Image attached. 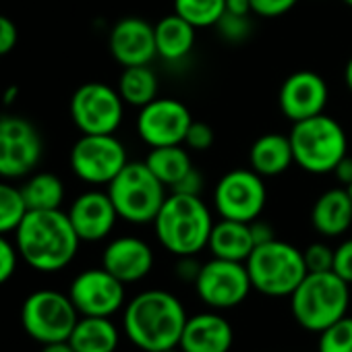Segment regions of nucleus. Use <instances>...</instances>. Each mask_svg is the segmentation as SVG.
Returning <instances> with one entry per match:
<instances>
[{
  "label": "nucleus",
  "mask_w": 352,
  "mask_h": 352,
  "mask_svg": "<svg viewBox=\"0 0 352 352\" xmlns=\"http://www.w3.org/2000/svg\"><path fill=\"white\" fill-rule=\"evenodd\" d=\"M189 315L179 296L151 288L135 294L122 311V327L133 346L143 352H162L179 346Z\"/></svg>",
  "instance_id": "f257e3e1"
},
{
  "label": "nucleus",
  "mask_w": 352,
  "mask_h": 352,
  "mask_svg": "<svg viewBox=\"0 0 352 352\" xmlns=\"http://www.w3.org/2000/svg\"><path fill=\"white\" fill-rule=\"evenodd\" d=\"M81 239L63 210H30L15 230L19 257L36 272L65 270L79 251Z\"/></svg>",
  "instance_id": "f03ea898"
},
{
  "label": "nucleus",
  "mask_w": 352,
  "mask_h": 352,
  "mask_svg": "<svg viewBox=\"0 0 352 352\" xmlns=\"http://www.w3.org/2000/svg\"><path fill=\"white\" fill-rule=\"evenodd\" d=\"M212 228L214 220L206 201L183 193H170L153 220L160 245L176 257L201 253L208 247Z\"/></svg>",
  "instance_id": "7ed1b4c3"
},
{
  "label": "nucleus",
  "mask_w": 352,
  "mask_h": 352,
  "mask_svg": "<svg viewBox=\"0 0 352 352\" xmlns=\"http://www.w3.org/2000/svg\"><path fill=\"white\" fill-rule=\"evenodd\" d=\"M294 321L313 333L342 319L350 307V284L331 272H309L288 296Z\"/></svg>",
  "instance_id": "20e7f679"
},
{
  "label": "nucleus",
  "mask_w": 352,
  "mask_h": 352,
  "mask_svg": "<svg viewBox=\"0 0 352 352\" xmlns=\"http://www.w3.org/2000/svg\"><path fill=\"white\" fill-rule=\"evenodd\" d=\"M288 137L292 143L294 164L309 174H331L348 151L346 131L327 114L292 122Z\"/></svg>",
  "instance_id": "39448f33"
},
{
  "label": "nucleus",
  "mask_w": 352,
  "mask_h": 352,
  "mask_svg": "<svg viewBox=\"0 0 352 352\" xmlns=\"http://www.w3.org/2000/svg\"><path fill=\"white\" fill-rule=\"evenodd\" d=\"M245 265L253 290L270 298L290 296L309 274L302 251L278 239L257 245Z\"/></svg>",
  "instance_id": "423d86ee"
},
{
  "label": "nucleus",
  "mask_w": 352,
  "mask_h": 352,
  "mask_svg": "<svg viewBox=\"0 0 352 352\" xmlns=\"http://www.w3.org/2000/svg\"><path fill=\"white\" fill-rule=\"evenodd\" d=\"M108 195L118 218L131 224H153L166 201V185L149 170L145 162H126L108 185Z\"/></svg>",
  "instance_id": "0eeeda50"
},
{
  "label": "nucleus",
  "mask_w": 352,
  "mask_h": 352,
  "mask_svg": "<svg viewBox=\"0 0 352 352\" xmlns=\"http://www.w3.org/2000/svg\"><path fill=\"white\" fill-rule=\"evenodd\" d=\"M79 317L69 292L63 294L52 288L32 292L21 305V327L42 346L69 340Z\"/></svg>",
  "instance_id": "6e6552de"
},
{
  "label": "nucleus",
  "mask_w": 352,
  "mask_h": 352,
  "mask_svg": "<svg viewBox=\"0 0 352 352\" xmlns=\"http://www.w3.org/2000/svg\"><path fill=\"white\" fill-rule=\"evenodd\" d=\"M69 110L75 126L83 135H114L122 122L124 102L118 89L91 81L77 87Z\"/></svg>",
  "instance_id": "1a4fd4ad"
},
{
  "label": "nucleus",
  "mask_w": 352,
  "mask_h": 352,
  "mask_svg": "<svg viewBox=\"0 0 352 352\" xmlns=\"http://www.w3.org/2000/svg\"><path fill=\"white\" fill-rule=\"evenodd\" d=\"M44 141L36 124L17 114L0 116V176L23 179L40 164Z\"/></svg>",
  "instance_id": "9d476101"
},
{
  "label": "nucleus",
  "mask_w": 352,
  "mask_h": 352,
  "mask_svg": "<svg viewBox=\"0 0 352 352\" xmlns=\"http://www.w3.org/2000/svg\"><path fill=\"white\" fill-rule=\"evenodd\" d=\"M77 179L89 185H110L126 166V149L114 135H81L69 155Z\"/></svg>",
  "instance_id": "9b49d317"
},
{
  "label": "nucleus",
  "mask_w": 352,
  "mask_h": 352,
  "mask_svg": "<svg viewBox=\"0 0 352 352\" xmlns=\"http://www.w3.org/2000/svg\"><path fill=\"white\" fill-rule=\"evenodd\" d=\"M267 201L263 176L253 168H236L226 172L214 191V206L220 218L236 222H253L261 216Z\"/></svg>",
  "instance_id": "f8f14e48"
},
{
  "label": "nucleus",
  "mask_w": 352,
  "mask_h": 352,
  "mask_svg": "<svg viewBox=\"0 0 352 352\" xmlns=\"http://www.w3.org/2000/svg\"><path fill=\"white\" fill-rule=\"evenodd\" d=\"M193 286L197 296L216 311L239 307L253 290L247 265L243 261H228L218 257L201 265Z\"/></svg>",
  "instance_id": "ddd939ff"
},
{
  "label": "nucleus",
  "mask_w": 352,
  "mask_h": 352,
  "mask_svg": "<svg viewBox=\"0 0 352 352\" xmlns=\"http://www.w3.org/2000/svg\"><path fill=\"white\" fill-rule=\"evenodd\" d=\"M124 286L118 278H114L104 267L83 270L75 276L69 286V296L85 317H112L120 309H124Z\"/></svg>",
  "instance_id": "4468645a"
},
{
  "label": "nucleus",
  "mask_w": 352,
  "mask_h": 352,
  "mask_svg": "<svg viewBox=\"0 0 352 352\" xmlns=\"http://www.w3.org/2000/svg\"><path fill=\"white\" fill-rule=\"evenodd\" d=\"M191 122V110L181 100L155 98L147 106L139 108L137 133L149 147L185 145Z\"/></svg>",
  "instance_id": "2eb2a0df"
},
{
  "label": "nucleus",
  "mask_w": 352,
  "mask_h": 352,
  "mask_svg": "<svg viewBox=\"0 0 352 352\" xmlns=\"http://www.w3.org/2000/svg\"><path fill=\"white\" fill-rule=\"evenodd\" d=\"M327 83L315 71H296L288 75L280 87L278 104L290 122L323 114L327 106Z\"/></svg>",
  "instance_id": "dca6fc26"
},
{
  "label": "nucleus",
  "mask_w": 352,
  "mask_h": 352,
  "mask_svg": "<svg viewBox=\"0 0 352 352\" xmlns=\"http://www.w3.org/2000/svg\"><path fill=\"white\" fill-rule=\"evenodd\" d=\"M110 54L122 67L149 65L155 56V30L141 17H124L110 32Z\"/></svg>",
  "instance_id": "f3484780"
},
{
  "label": "nucleus",
  "mask_w": 352,
  "mask_h": 352,
  "mask_svg": "<svg viewBox=\"0 0 352 352\" xmlns=\"http://www.w3.org/2000/svg\"><path fill=\"white\" fill-rule=\"evenodd\" d=\"M69 220L79 234L81 243L104 241L118 220V212L108 195V191H87L81 193L69 208Z\"/></svg>",
  "instance_id": "a211bd4d"
},
{
  "label": "nucleus",
  "mask_w": 352,
  "mask_h": 352,
  "mask_svg": "<svg viewBox=\"0 0 352 352\" xmlns=\"http://www.w3.org/2000/svg\"><path fill=\"white\" fill-rule=\"evenodd\" d=\"M102 267L122 284H135L151 272L153 251L143 239L118 236L106 245L102 253Z\"/></svg>",
  "instance_id": "6ab92c4d"
},
{
  "label": "nucleus",
  "mask_w": 352,
  "mask_h": 352,
  "mask_svg": "<svg viewBox=\"0 0 352 352\" xmlns=\"http://www.w3.org/2000/svg\"><path fill=\"white\" fill-rule=\"evenodd\" d=\"M232 344L234 329L230 321L218 311L191 315L179 342L183 352H230Z\"/></svg>",
  "instance_id": "aec40b11"
},
{
  "label": "nucleus",
  "mask_w": 352,
  "mask_h": 352,
  "mask_svg": "<svg viewBox=\"0 0 352 352\" xmlns=\"http://www.w3.org/2000/svg\"><path fill=\"white\" fill-rule=\"evenodd\" d=\"M311 224L325 239L346 234L352 226V199L348 189L336 187L321 193L313 204Z\"/></svg>",
  "instance_id": "412c9836"
},
{
  "label": "nucleus",
  "mask_w": 352,
  "mask_h": 352,
  "mask_svg": "<svg viewBox=\"0 0 352 352\" xmlns=\"http://www.w3.org/2000/svg\"><path fill=\"white\" fill-rule=\"evenodd\" d=\"M249 162L251 168L263 179L284 174L294 164L290 137L282 133H265L257 137L249 149Z\"/></svg>",
  "instance_id": "4be33fe9"
},
{
  "label": "nucleus",
  "mask_w": 352,
  "mask_h": 352,
  "mask_svg": "<svg viewBox=\"0 0 352 352\" xmlns=\"http://www.w3.org/2000/svg\"><path fill=\"white\" fill-rule=\"evenodd\" d=\"M208 249L218 259L245 263L255 249V241H253L249 222H236V220L222 218L212 228Z\"/></svg>",
  "instance_id": "5701e85b"
},
{
  "label": "nucleus",
  "mask_w": 352,
  "mask_h": 352,
  "mask_svg": "<svg viewBox=\"0 0 352 352\" xmlns=\"http://www.w3.org/2000/svg\"><path fill=\"white\" fill-rule=\"evenodd\" d=\"M155 50L166 63L187 58L195 46V28L176 13L162 17L155 25Z\"/></svg>",
  "instance_id": "b1692460"
},
{
  "label": "nucleus",
  "mask_w": 352,
  "mask_h": 352,
  "mask_svg": "<svg viewBox=\"0 0 352 352\" xmlns=\"http://www.w3.org/2000/svg\"><path fill=\"white\" fill-rule=\"evenodd\" d=\"M118 342L120 333L110 317L81 315L69 336V344L75 352H116Z\"/></svg>",
  "instance_id": "393cba45"
},
{
  "label": "nucleus",
  "mask_w": 352,
  "mask_h": 352,
  "mask_svg": "<svg viewBox=\"0 0 352 352\" xmlns=\"http://www.w3.org/2000/svg\"><path fill=\"white\" fill-rule=\"evenodd\" d=\"M145 164L166 185V189H170L174 183H179L183 176L193 168L191 155L183 145L151 147V151L145 157Z\"/></svg>",
  "instance_id": "a878e982"
},
{
  "label": "nucleus",
  "mask_w": 352,
  "mask_h": 352,
  "mask_svg": "<svg viewBox=\"0 0 352 352\" xmlns=\"http://www.w3.org/2000/svg\"><path fill=\"white\" fill-rule=\"evenodd\" d=\"M118 94L124 104L143 108L157 98V77L149 65L124 67L118 79Z\"/></svg>",
  "instance_id": "bb28decb"
},
{
  "label": "nucleus",
  "mask_w": 352,
  "mask_h": 352,
  "mask_svg": "<svg viewBox=\"0 0 352 352\" xmlns=\"http://www.w3.org/2000/svg\"><path fill=\"white\" fill-rule=\"evenodd\" d=\"M28 210H60L65 199V185L52 172H38L21 187Z\"/></svg>",
  "instance_id": "cd10ccee"
},
{
  "label": "nucleus",
  "mask_w": 352,
  "mask_h": 352,
  "mask_svg": "<svg viewBox=\"0 0 352 352\" xmlns=\"http://www.w3.org/2000/svg\"><path fill=\"white\" fill-rule=\"evenodd\" d=\"M174 13L195 30L216 28L226 13V0H174Z\"/></svg>",
  "instance_id": "c85d7f7f"
},
{
  "label": "nucleus",
  "mask_w": 352,
  "mask_h": 352,
  "mask_svg": "<svg viewBox=\"0 0 352 352\" xmlns=\"http://www.w3.org/2000/svg\"><path fill=\"white\" fill-rule=\"evenodd\" d=\"M28 212L21 187L0 183V234L15 232Z\"/></svg>",
  "instance_id": "c756f323"
},
{
  "label": "nucleus",
  "mask_w": 352,
  "mask_h": 352,
  "mask_svg": "<svg viewBox=\"0 0 352 352\" xmlns=\"http://www.w3.org/2000/svg\"><path fill=\"white\" fill-rule=\"evenodd\" d=\"M317 352H352V317L344 315L319 333Z\"/></svg>",
  "instance_id": "7c9ffc66"
},
{
  "label": "nucleus",
  "mask_w": 352,
  "mask_h": 352,
  "mask_svg": "<svg viewBox=\"0 0 352 352\" xmlns=\"http://www.w3.org/2000/svg\"><path fill=\"white\" fill-rule=\"evenodd\" d=\"M220 38L230 44H241L247 42L253 34V19L251 15H234V13H224L222 19L216 25Z\"/></svg>",
  "instance_id": "2f4dec72"
},
{
  "label": "nucleus",
  "mask_w": 352,
  "mask_h": 352,
  "mask_svg": "<svg viewBox=\"0 0 352 352\" xmlns=\"http://www.w3.org/2000/svg\"><path fill=\"white\" fill-rule=\"evenodd\" d=\"M305 265L309 272H331L333 270V249L325 243H313L302 251Z\"/></svg>",
  "instance_id": "473e14b6"
},
{
  "label": "nucleus",
  "mask_w": 352,
  "mask_h": 352,
  "mask_svg": "<svg viewBox=\"0 0 352 352\" xmlns=\"http://www.w3.org/2000/svg\"><path fill=\"white\" fill-rule=\"evenodd\" d=\"M17 263H19L17 247L11 241H7L5 234H0V286L7 284L15 276Z\"/></svg>",
  "instance_id": "72a5a7b5"
},
{
  "label": "nucleus",
  "mask_w": 352,
  "mask_h": 352,
  "mask_svg": "<svg viewBox=\"0 0 352 352\" xmlns=\"http://www.w3.org/2000/svg\"><path fill=\"white\" fill-rule=\"evenodd\" d=\"M185 145L193 151H206L214 145V129L208 124V122H199V120H193L189 131H187V137H185Z\"/></svg>",
  "instance_id": "f704fd0d"
},
{
  "label": "nucleus",
  "mask_w": 352,
  "mask_h": 352,
  "mask_svg": "<svg viewBox=\"0 0 352 352\" xmlns=\"http://www.w3.org/2000/svg\"><path fill=\"white\" fill-rule=\"evenodd\" d=\"M296 3L298 0H251V9H253V15L272 19V17L286 15L290 9L296 7Z\"/></svg>",
  "instance_id": "c9c22d12"
},
{
  "label": "nucleus",
  "mask_w": 352,
  "mask_h": 352,
  "mask_svg": "<svg viewBox=\"0 0 352 352\" xmlns=\"http://www.w3.org/2000/svg\"><path fill=\"white\" fill-rule=\"evenodd\" d=\"M333 272L348 284H352V239L340 243L333 249Z\"/></svg>",
  "instance_id": "e433bc0d"
},
{
  "label": "nucleus",
  "mask_w": 352,
  "mask_h": 352,
  "mask_svg": "<svg viewBox=\"0 0 352 352\" xmlns=\"http://www.w3.org/2000/svg\"><path fill=\"white\" fill-rule=\"evenodd\" d=\"M172 193H183V195H197L201 197V191H204V174L193 166L179 183H174L170 187Z\"/></svg>",
  "instance_id": "4c0bfd02"
},
{
  "label": "nucleus",
  "mask_w": 352,
  "mask_h": 352,
  "mask_svg": "<svg viewBox=\"0 0 352 352\" xmlns=\"http://www.w3.org/2000/svg\"><path fill=\"white\" fill-rule=\"evenodd\" d=\"M17 40H19V32L13 19H9L7 15H0V56H7L9 52H13Z\"/></svg>",
  "instance_id": "58836bf2"
},
{
  "label": "nucleus",
  "mask_w": 352,
  "mask_h": 352,
  "mask_svg": "<svg viewBox=\"0 0 352 352\" xmlns=\"http://www.w3.org/2000/svg\"><path fill=\"white\" fill-rule=\"evenodd\" d=\"M201 265L204 263L197 261V255H185V257H179V261H176L174 274H176V278H179L181 282L195 284V280H197V276L201 272Z\"/></svg>",
  "instance_id": "ea45409f"
},
{
  "label": "nucleus",
  "mask_w": 352,
  "mask_h": 352,
  "mask_svg": "<svg viewBox=\"0 0 352 352\" xmlns=\"http://www.w3.org/2000/svg\"><path fill=\"white\" fill-rule=\"evenodd\" d=\"M249 226H251V234H253L255 247L257 245H263V243H270V241L276 239L272 224H267L263 220H253V222H249Z\"/></svg>",
  "instance_id": "a19ab883"
},
{
  "label": "nucleus",
  "mask_w": 352,
  "mask_h": 352,
  "mask_svg": "<svg viewBox=\"0 0 352 352\" xmlns=\"http://www.w3.org/2000/svg\"><path fill=\"white\" fill-rule=\"evenodd\" d=\"M333 174H336V179H338L340 185L350 187V185H352V155L346 153V155L338 162V166L333 168Z\"/></svg>",
  "instance_id": "79ce46f5"
},
{
  "label": "nucleus",
  "mask_w": 352,
  "mask_h": 352,
  "mask_svg": "<svg viewBox=\"0 0 352 352\" xmlns=\"http://www.w3.org/2000/svg\"><path fill=\"white\" fill-rule=\"evenodd\" d=\"M226 13H234V15H253L251 0H226Z\"/></svg>",
  "instance_id": "37998d69"
},
{
  "label": "nucleus",
  "mask_w": 352,
  "mask_h": 352,
  "mask_svg": "<svg viewBox=\"0 0 352 352\" xmlns=\"http://www.w3.org/2000/svg\"><path fill=\"white\" fill-rule=\"evenodd\" d=\"M40 352H75V348L69 344V340H65V342H52V344H44Z\"/></svg>",
  "instance_id": "c03bdc74"
},
{
  "label": "nucleus",
  "mask_w": 352,
  "mask_h": 352,
  "mask_svg": "<svg viewBox=\"0 0 352 352\" xmlns=\"http://www.w3.org/2000/svg\"><path fill=\"white\" fill-rule=\"evenodd\" d=\"M344 83H346V87H348L350 94H352V56L348 58L346 69H344Z\"/></svg>",
  "instance_id": "a18cd8bd"
},
{
  "label": "nucleus",
  "mask_w": 352,
  "mask_h": 352,
  "mask_svg": "<svg viewBox=\"0 0 352 352\" xmlns=\"http://www.w3.org/2000/svg\"><path fill=\"white\" fill-rule=\"evenodd\" d=\"M162 352H183L181 346H174V348H168V350H162Z\"/></svg>",
  "instance_id": "49530a36"
},
{
  "label": "nucleus",
  "mask_w": 352,
  "mask_h": 352,
  "mask_svg": "<svg viewBox=\"0 0 352 352\" xmlns=\"http://www.w3.org/2000/svg\"><path fill=\"white\" fill-rule=\"evenodd\" d=\"M342 3H344L346 7H350V9H352V0H342Z\"/></svg>",
  "instance_id": "de8ad7c7"
},
{
  "label": "nucleus",
  "mask_w": 352,
  "mask_h": 352,
  "mask_svg": "<svg viewBox=\"0 0 352 352\" xmlns=\"http://www.w3.org/2000/svg\"><path fill=\"white\" fill-rule=\"evenodd\" d=\"M346 189H348V193H350V199H352V185H350V187H346Z\"/></svg>",
  "instance_id": "09e8293b"
}]
</instances>
